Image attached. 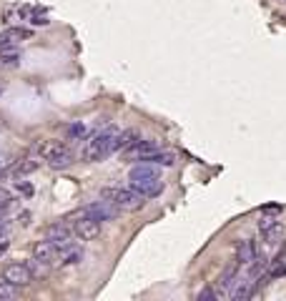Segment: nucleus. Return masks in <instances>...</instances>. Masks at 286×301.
Returning <instances> with one entry per match:
<instances>
[{"label": "nucleus", "mask_w": 286, "mask_h": 301, "mask_svg": "<svg viewBox=\"0 0 286 301\" xmlns=\"http://www.w3.org/2000/svg\"><path fill=\"white\" fill-rule=\"evenodd\" d=\"M8 231H10V221H5V218H3V221H0V239H5V234H8Z\"/></svg>", "instance_id": "nucleus-30"}, {"label": "nucleus", "mask_w": 286, "mask_h": 301, "mask_svg": "<svg viewBox=\"0 0 286 301\" xmlns=\"http://www.w3.org/2000/svg\"><path fill=\"white\" fill-rule=\"evenodd\" d=\"M118 206H115L113 201H96V204H90L83 209V216H90V218H96V221H113L115 216H118Z\"/></svg>", "instance_id": "nucleus-3"}, {"label": "nucleus", "mask_w": 286, "mask_h": 301, "mask_svg": "<svg viewBox=\"0 0 286 301\" xmlns=\"http://www.w3.org/2000/svg\"><path fill=\"white\" fill-rule=\"evenodd\" d=\"M256 243L254 241H239L236 243V264L239 266H249L256 259Z\"/></svg>", "instance_id": "nucleus-11"}, {"label": "nucleus", "mask_w": 286, "mask_h": 301, "mask_svg": "<svg viewBox=\"0 0 286 301\" xmlns=\"http://www.w3.org/2000/svg\"><path fill=\"white\" fill-rule=\"evenodd\" d=\"M146 179H161V173H158L156 163L141 161V166H136V168L131 171V183H133V181H146Z\"/></svg>", "instance_id": "nucleus-15"}, {"label": "nucleus", "mask_w": 286, "mask_h": 301, "mask_svg": "<svg viewBox=\"0 0 286 301\" xmlns=\"http://www.w3.org/2000/svg\"><path fill=\"white\" fill-rule=\"evenodd\" d=\"M115 133H118V128H113V126L98 131L90 141H86V146L81 150V158L96 163V161H103L106 156L115 153Z\"/></svg>", "instance_id": "nucleus-1"}, {"label": "nucleus", "mask_w": 286, "mask_h": 301, "mask_svg": "<svg viewBox=\"0 0 286 301\" xmlns=\"http://www.w3.org/2000/svg\"><path fill=\"white\" fill-rule=\"evenodd\" d=\"M254 291H256V279L254 276H239V281H236V286L231 289V299L233 301H249L254 296Z\"/></svg>", "instance_id": "nucleus-7"}, {"label": "nucleus", "mask_w": 286, "mask_h": 301, "mask_svg": "<svg viewBox=\"0 0 286 301\" xmlns=\"http://www.w3.org/2000/svg\"><path fill=\"white\" fill-rule=\"evenodd\" d=\"M8 206H10V193L0 188V216H3V211L8 209Z\"/></svg>", "instance_id": "nucleus-29"}, {"label": "nucleus", "mask_w": 286, "mask_h": 301, "mask_svg": "<svg viewBox=\"0 0 286 301\" xmlns=\"http://www.w3.org/2000/svg\"><path fill=\"white\" fill-rule=\"evenodd\" d=\"M8 248H10V241H8V239H0V259L8 254Z\"/></svg>", "instance_id": "nucleus-31"}, {"label": "nucleus", "mask_w": 286, "mask_h": 301, "mask_svg": "<svg viewBox=\"0 0 286 301\" xmlns=\"http://www.w3.org/2000/svg\"><path fill=\"white\" fill-rule=\"evenodd\" d=\"M28 269H30V273H33V279H43V276L51 271V269H48V261H43V259H35V256H33V259L28 261Z\"/></svg>", "instance_id": "nucleus-21"}, {"label": "nucleus", "mask_w": 286, "mask_h": 301, "mask_svg": "<svg viewBox=\"0 0 286 301\" xmlns=\"http://www.w3.org/2000/svg\"><path fill=\"white\" fill-rule=\"evenodd\" d=\"M236 281H239V264H236V266H229V269L216 279V294H219V296H221V294H224V296L231 294V289L236 286Z\"/></svg>", "instance_id": "nucleus-9"}, {"label": "nucleus", "mask_w": 286, "mask_h": 301, "mask_svg": "<svg viewBox=\"0 0 286 301\" xmlns=\"http://www.w3.org/2000/svg\"><path fill=\"white\" fill-rule=\"evenodd\" d=\"M151 153H156V143L138 138L136 143H131L128 148L121 150V161H143V158L151 156Z\"/></svg>", "instance_id": "nucleus-5"}, {"label": "nucleus", "mask_w": 286, "mask_h": 301, "mask_svg": "<svg viewBox=\"0 0 286 301\" xmlns=\"http://www.w3.org/2000/svg\"><path fill=\"white\" fill-rule=\"evenodd\" d=\"M65 146L60 143V141H40L38 146H35V150H38V156H43V161H48V158H53L58 150H63Z\"/></svg>", "instance_id": "nucleus-17"}, {"label": "nucleus", "mask_w": 286, "mask_h": 301, "mask_svg": "<svg viewBox=\"0 0 286 301\" xmlns=\"http://www.w3.org/2000/svg\"><path fill=\"white\" fill-rule=\"evenodd\" d=\"M70 234H73V229H70V226H65L63 221H60V223H53V226H48V229H45V239H51L53 243H58V246L70 243Z\"/></svg>", "instance_id": "nucleus-10"}, {"label": "nucleus", "mask_w": 286, "mask_h": 301, "mask_svg": "<svg viewBox=\"0 0 286 301\" xmlns=\"http://www.w3.org/2000/svg\"><path fill=\"white\" fill-rule=\"evenodd\" d=\"M5 45H10V38H8V33H0V48H5Z\"/></svg>", "instance_id": "nucleus-35"}, {"label": "nucleus", "mask_w": 286, "mask_h": 301, "mask_svg": "<svg viewBox=\"0 0 286 301\" xmlns=\"http://www.w3.org/2000/svg\"><path fill=\"white\" fill-rule=\"evenodd\" d=\"M276 223H279V218H276L274 213H264V216H261V221H258V231L264 234V231H269V229H274Z\"/></svg>", "instance_id": "nucleus-26"}, {"label": "nucleus", "mask_w": 286, "mask_h": 301, "mask_svg": "<svg viewBox=\"0 0 286 301\" xmlns=\"http://www.w3.org/2000/svg\"><path fill=\"white\" fill-rule=\"evenodd\" d=\"M269 264H271V261H269V259H266L264 254H256V259H254V261L249 264V276H254V279L258 281V279H261V276L266 273Z\"/></svg>", "instance_id": "nucleus-19"}, {"label": "nucleus", "mask_w": 286, "mask_h": 301, "mask_svg": "<svg viewBox=\"0 0 286 301\" xmlns=\"http://www.w3.org/2000/svg\"><path fill=\"white\" fill-rule=\"evenodd\" d=\"M15 296H18V286L5 276H0V299H15Z\"/></svg>", "instance_id": "nucleus-22"}, {"label": "nucleus", "mask_w": 286, "mask_h": 301, "mask_svg": "<svg viewBox=\"0 0 286 301\" xmlns=\"http://www.w3.org/2000/svg\"><path fill=\"white\" fill-rule=\"evenodd\" d=\"M33 26H48V18L45 15H33Z\"/></svg>", "instance_id": "nucleus-32"}, {"label": "nucleus", "mask_w": 286, "mask_h": 301, "mask_svg": "<svg viewBox=\"0 0 286 301\" xmlns=\"http://www.w3.org/2000/svg\"><path fill=\"white\" fill-rule=\"evenodd\" d=\"M101 196L106 198V201H113L115 206L121 211H128V213H133V211H141L146 206V196H143L138 188H103L101 191Z\"/></svg>", "instance_id": "nucleus-2"}, {"label": "nucleus", "mask_w": 286, "mask_h": 301, "mask_svg": "<svg viewBox=\"0 0 286 301\" xmlns=\"http://www.w3.org/2000/svg\"><path fill=\"white\" fill-rule=\"evenodd\" d=\"M78 261H83V248L70 246V243L60 246L58 254H56V259H53L56 266H73V264H78Z\"/></svg>", "instance_id": "nucleus-8"}, {"label": "nucleus", "mask_w": 286, "mask_h": 301, "mask_svg": "<svg viewBox=\"0 0 286 301\" xmlns=\"http://www.w3.org/2000/svg\"><path fill=\"white\" fill-rule=\"evenodd\" d=\"M18 63V51H10L8 45L0 48V65H15Z\"/></svg>", "instance_id": "nucleus-25"}, {"label": "nucleus", "mask_w": 286, "mask_h": 301, "mask_svg": "<svg viewBox=\"0 0 286 301\" xmlns=\"http://www.w3.org/2000/svg\"><path fill=\"white\" fill-rule=\"evenodd\" d=\"M58 243H53L51 239H45V241H35V246H33V256L35 259H43V261H53L56 259V254H58Z\"/></svg>", "instance_id": "nucleus-13"}, {"label": "nucleus", "mask_w": 286, "mask_h": 301, "mask_svg": "<svg viewBox=\"0 0 286 301\" xmlns=\"http://www.w3.org/2000/svg\"><path fill=\"white\" fill-rule=\"evenodd\" d=\"M18 221H20L23 226H26V223H30V213H28V211H23V213L18 216Z\"/></svg>", "instance_id": "nucleus-34"}, {"label": "nucleus", "mask_w": 286, "mask_h": 301, "mask_svg": "<svg viewBox=\"0 0 286 301\" xmlns=\"http://www.w3.org/2000/svg\"><path fill=\"white\" fill-rule=\"evenodd\" d=\"M73 163V153L68 148H63V150H58L53 158H48V166L51 168H56V171H60V168H68Z\"/></svg>", "instance_id": "nucleus-18"}, {"label": "nucleus", "mask_w": 286, "mask_h": 301, "mask_svg": "<svg viewBox=\"0 0 286 301\" xmlns=\"http://www.w3.org/2000/svg\"><path fill=\"white\" fill-rule=\"evenodd\" d=\"M86 136H88V126H83V123L68 126V141H83Z\"/></svg>", "instance_id": "nucleus-24"}, {"label": "nucleus", "mask_w": 286, "mask_h": 301, "mask_svg": "<svg viewBox=\"0 0 286 301\" xmlns=\"http://www.w3.org/2000/svg\"><path fill=\"white\" fill-rule=\"evenodd\" d=\"M18 191H23V193H33V186H30V183H23V181H18Z\"/></svg>", "instance_id": "nucleus-33"}, {"label": "nucleus", "mask_w": 286, "mask_h": 301, "mask_svg": "<svg viewBox=\"0 0 286 301\" xmlns=\"http://www.w3.org/2000/svg\"><path fill=\"white\" fill-rule=\"evenodd\" d=\"M136 141H138V131H136V128L118 131V133H115V150L128 148V146H131V143H136Z\"/></svg>", "instance_id": "nucleus-16"}, {"label": "nucleus", "mask_w": 286, "mask_h": 301, "mask_svg": "<svg viewBox=\"0 0 286 301\" xmlns=\"http://www.w3.org/2000/svg\"><path fill=\"white\" fill-rule=\"evenodd\" d=\"M146 163H156V166H176V161H178V153L176 150H156V153H151V156H146L143 158Z\"/></svg>", "instance_id": "nucleus-14"}, {"label": "nucleus", "mask_w": 286, "mask_h": 301, "mask_svg": "<svg viewBox=\"0 0 286 301\" xmlns=\"http://www.w3.org/2000/svg\"><path fill=\"white\" fill-rule=\"evenodd\" d=\"M5 33H8L10 43H18V40H26V38H30V30H26V28H10V30H5Z\"/></svg>", "instance_id": "nucleus-27"}, {"label": "nucleus", "mask_w": 286, "mask_h": 301, "mask_svg": "<svg viewBox=\"0 0 286 301\" xmlns=\"http://www.w3.org/2000/svg\"><path fill=\"white\" fill-rule=\"evenodd\" d=\"M3 276L8 281H13L15 286H28L30 281H33V273H30L28 264H8L3 269Z\"/></svg>", "instance_id": "nucleus-6"}, {"label": "nucleus", "mask_w": 286, "mask_h": 301, "mask_svg": "<svg viewBox=\"0 0 286 301\" xmlns=\"http://www.w3.org/2000/svg\"><path fill=\"white\" fill-rule=\"evenodd\" d=\"M196 299L199 301H213V299H219V294H216V289H203V291H199Z\"/></svg>", "instance_id": "nucleus-28"}, {"label": "nucleus", "mask_w": 286, "mask_h": 301, "mask_svg": "<svg viewBox=\"0 0 286 301\" xmlns=\"http://www.w3.org/2000/svg\"><path fill=\"white\" fill-rule=\"evenodd\" d=\"M73 234L81 241L98 239V234H101V221H96V218H90V216H81V218L73 223Z\"/></svg>", "instance_id": "nucleus-4"}, {"label": "nucleus", "mask_w": 286, "mask_h": 301, "mask_svg": "<svg viewBox=\"0 0 286 301\" xmlns=\"http://www.w3.org/2000/svg\"><path fill=\"white\" fill-rule=\"evenodd\" d=\"M284 3H286V0H284Z\"/></svg>", "instance_id": "nucleus-36"}, {"label": "nucleus", "mask_w": 286, "mask_h": 301, "mask_svg": "<svg viewBox=\"0 0 286 301\" xmlns=\"http://www.w3.org/2000/svg\"><path fill=\"white\" fill-rule=\"evenodd\" d=\"M38 166H40L38 158H26V161H18V163L13 166V171H15L18 176H28L33 171H38Z\"/></svg>", "instance_id": "nucleus-20"}, {"label": "nucleus", "mask_w": 286, "mask_h": 301, "mask_svg": "<svg viewBox=\"0 0 286 301\" xmlns=\"http://www.w3.org/2000/svg\"><path fill=\"white\" fill-rule=\"evenodd\" d=\"M281 236H284V226H281V223H276L274 229L264 231V241H266L269 246H276V243L281 241Z\"/></svg>", "instance_id": "nucleus-23"}, {"label": "nucleus", "mask_w": 286, "mask_h": 301, "mask_svg": "<svg viewBox=\"0 0 286 301\" xmlns=\"http://www.w3.org/2000/svg\"><path fill=\"white\" fill-rule=\"evenodd\" d=\"M133 188H138L146 198H156V196H161V191H163V181L161 179H146V181H133L131 183Z\"/></svg>", "instance_id": "nucleus-12"}]
</instances>
